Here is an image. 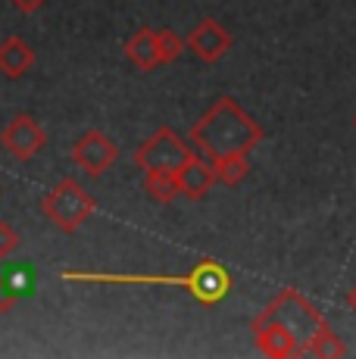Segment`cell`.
<instances>
[{
    "mask_svg": "<svg viewBox=\"0 0 356 359\" xmlns=\"http://www.w3.org/2000/svg\"><path fill=\"white\" fill-rule=\"evenodd\" d=\"M191 141L210 160L228 154H250L263 141V128L235 97H219L191 128Z\"/></svg>",
    "mask_w": 356,
    "mask_h": 359,
    "instance_id": "6da1fadb",
    "label": "cell"
},
{
    "mask_svg": "<svg viewBox=\"0 0 356 359\" xmlns=\"http://www.w3.org/2000/svg\"><path fill=\"white\" fill-rule=\"evenodd\" d=\"M94 210H97V200L88 194V188H81V182H75V178H60L41 197V212L63 234H75L91 219Z\"/></svg>",
    "mask_w": 356,
    "mask_h": 359,
    "instance_id": "7a4b0ae2",
    "label": "cell"
},
{
    "mask_svg": "<svg viewBox=\"0 0 356 359\" xmlns=\"http://www.w3.org/2000/svg\"><path fill=\"white\" fill-rule=\"evenodd\" d=\"M266 313H269V319H275L278 325L291 328L294 337L300 341V347H303V341L319 325H325V316H322L319 309L297 291V287H285V291H278L275 300L266 306Z\"/></svg>",
    "mask_w": 356,
    "mask_h": 359,
    "instance_id": "3957f363",
    "label": "cell"
},
{
    "mask_svg": "<svg viewBox=\"0 0 356 359\" xmlns=\"http://www.w3.org/2000/svg\"><path fill=\"white\" fill-rule=\"evenodd\" d=\"M191 156H194V150H191L172 128L163 126V128H156L138 150H135L132 160L144 172H175L178 165H182L184 160H191Z\"/></svg>",
    "mask_w": 356,
    "mask_h": 359,
    "instance_id": "277c9868",
    "label": "cell"
},
{
    "mask_svg": "<svg viewBox=\"0 0 356 359\" xmlns=\"http://www.w3.org/2000/svg\"><path fill=\"white\" fill-rule=\"evenodd\" d=\"M69 156L88 178H100L107 169H113V165L119 163V147H116V141L107 135V131L88 128L85 135L75 137Z\"/></svg>",
    "mask_w": 356,
    "mask_h": 359,
    "instance_id": "5b68a950",
    "label": "cell"
},
{
    "mask_svg": "<svg viewBox=\"0 0 356 359\" xmlns=\"http://www.w3.org/2000/svg\"><path fill=\"white\" fill-rule=\"evenodd\" d=\"M0 144H4V150L10 156L29 163L32 156H38V150L47 144V131L41 128L29 113H16L10 122H6V128L0 131Z\"/></svg>",
    "mask_w": 356,
    "mask_h": 359,
    "instance_id": "8992f818",
    "label": "cell"
},
{
    "mask_svg": "<svg viewBox=\"0 0 356 359\" xmlns=\"http://www.w3.org/2000/svg\"><path fill=\"white\" fill-rule=\"evenodd\" d=\"M250 331L256 337V347L272 359H287V356H300V341L294 337L291 328L278 325L275 319H269V313H256L250 322Z\"/></svg>",
    "mask_w": 356,
    "mask_h": 359,
    "instance_id": "52a82bcc",
    "label": "cell"
},
{
    "mask_svg": "<svg viewBox=\"0 0 356 359\" xmlns=\"http://www.w3.org/2000/svg\"><path fill=\"white\" fill-rule=\"evenodd\" d=\"M188 287L191 294L197 297L200 303H219L225 294H228V287H231V278H228V272H225L219 262H210V259H203L200 266H194L188 272Z\"/></svg>",
    "mask_w": 356,
    "mask_h": 359,
    "instance_id": "ba28073f",
    "label": "cell"
},
{
    "mask_svg": "<svg viewBox=\"0 0 356 359\" xmlns=\"http://www.w3.org/2000/svg\"><path fill=\"white\" fill-rule=\"evenodd\" d=\"M188 47L203 60V63H216V60H222L225 53H228L231 34L222 22H216V19H200L197 29L188 34Z\"/></svg>",
    "mask_w": 356,
    "mask_h": 359,
    "instance_id": "9c48e42d",
    "label": "cell"
},
{
    "mask_svg": "<svg viewBox=\"0 0 356 359\" xmlns=\"http://www.w3.org/2000/svg\"><path fill=\"white\" fill-rule=\"evenodd\" d=\"M175 175V188H178V194H184L188 200H203L213 191V184H216V169H213V163H207V160H200V156H191V160H184L178 169L172 172Z\"/></svg>",
    "mask_w": 356,
    "mask_h": 359,
    "instance_id": "30bf717a",
    "label": "cell"
},
{
    "mask_svg": "<svg viewBox=\"0 0 356 359\" xmlns=\"http://www.w3.org/2000/svg\"><path fill=\"white\" fill-rule=\"evenodd\" d=\"M32 66H35V50H32L29 41L19 38V34H10V38L0 41V75L16 81L22 75H29Z\"/></svg>",
    "mask_w": 356,
    "mask_h": 359,
    "instance_id": "8fae6325",
    "label": "cell"
},
{
    "mask_svg": "<svg viewBox=\"0 0 356 359\" xmlns=\"http://www.w3.org/2000/svg\"><path fill=\"white\" fill-rule=\"evenodd\" d=\"M125 60H128V63H132L135 69H138V72H153V69L160 66V60H156L153 29L141 25V29L125 41Z\"/></svg>",
    "mask_w": 356,
    "mask_h": 359,
    "instance_id": "7c38bea8",
    "label": "cell"
},
{
    "mask_svg": "<svg viewBox=\"0 0 356 359\" xmlns=\"http://www.w3.org/2000/svg\"><path fill=\"white\" fill-rule=\"evenodd\" d=\"M300 356H325V359H338V356H347V344L341 341L338 334L331 331V325H319L310 337L303 341L300 347Z\"/></svg>",
    "mask_w": 356,
    "mask_h": 359,
    "instance_id": "4fadbf2b",
    "label": "cell"
},
{
    "mask_svg": "<svg viewBox=\"0 0 356 359\" xmlns=\"http://www.w3.org/2000/svg\"><path fill=\"white\" fill-rule=\"evenodd\" d=\"M213 169H216V182L228 184V188H238L244 178L250 175V163H247V154H228V156H219L213 160Z\"/></svg>",
    "mask_w": 356,
    "mask_h": 359,
    "instance_id": "5bb4252c",
    "label": "cell"
},
{
    "mask_svg": "<svg viewBox=\"0 0 356 359\" xmlns=\"http://www.w3.org/2000/svg\"><path fill=\"white\" fill-rule=\"evenodd\" d=\"M144 191H147V197L156 200V203H172L178 197L175 175L172 172H144Z\"/></svg>",
    "mask_w": 356,
    "mask_h": 359,
    "instance_id": "9a60e30c",
    "label": "cell"
},
{
    "mask_svg": "<svg viewBox=\"0 0 356 359\" xmlns=\"http://www.w3.org/2000/svg\"><path fill=\"white\" fill-rule=\"evenodd\" d=\"M153 41H156V60H160V66L175 63V60L182 57V50H184V38L182 34H175L172 29L153 32Z\"/></svg>",
    "mask_w": 356,
    "mask_h": 359,
    "instance_id": "2e32d148",
    "label": "cell"
},
{
    "mask_svg": "<svg viewBox=\"0 0 356 359\" xmlns=\"http://www.w3.org/2000/svg\"><path fill=\"white\" fill-rule=\"evenodd\" d=\"M19 244H22V234L13 229L10 222L0 219V259H10L13 253L19 250Z\"/></svg>",
    "mask_w": 356,
    "mask_h": 359,
    "instance_id": "e0dca14e",
    "label": "cell"
},
{
    "mask_svg": "<svg viewBox=\"0 0 356 359\" xmlns=\"http://www.w3.org/2000/svg\"><path fill=\"white\" fill-rule=\"evenodd\" d=\"M19 300H22V291L10 281V275H0V313H10Z\"/></svg>",
    "mask_w": 356,
    "mask_h": 359,
    "instance_id": "ac0fdd59",
    "label": "cell"
},
{
    "mask_svg": "<svg viewBox=\"0 0 356 359\" xmlns=\"http://www.w3.org/2000/svg\"><path fill=\"white\" fill-rule=\"evenodd\" d=\"M10 4H13V6H16V10H19V13H25V16H29V13H38V10H41V6H44V4H47V0H10Z\"/></svg>",
    "mask_w": 356,
    "mask_h": 359,
    "instance_id": "d6986e66",
    "label": "cell"
},
{
    "mask_svg": "<svg viewBox=\"0 0 356 359\" xmlns=\"http://www.w3.org/2000/svg\"><path fill=\"white\" fill-rule=\"evenodd\" d=\"M344 303H347V309H350V313H356V285H353V287H347Z\"/></svg>",
    "mask_w": 356,
    "mask_h": 359,
    "instance_id": "ffe728a7",
    "label": "cell"
},
{
    "mask_svg": "<svg viewBox=\"0 0 356 359\" xmlns=\"http://www.w3.org/2000/svg\"><path fill=\"white\" fill-rule=\"evenodd\" d=\"M63 278H81V281H85V278H97V275H75V272H66ZM138 281H156V278H138Z\"/></svg>",
    "mask_w": 356,
    "mask_h": 359,
    "instance_id": "44dd1931",
    "label": "cell"
},
{
    "mask_svg": "<svg viewBox=\"0 0 356 359\" xmlns=\"http://www.w3.org/2000/svg\"><path fill=\"white\" fill-rule=\"evenodd\" d=\"M353 128H356V116H353Z\"/></svg>",
    "mask_w": 356,
    "mask_h": 359,
    "instance_id": "7402d4cb",
    "label": "cell"
}]
</instances>
